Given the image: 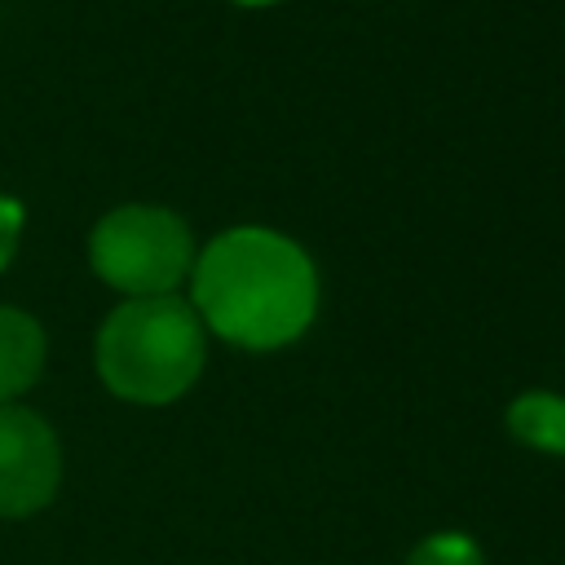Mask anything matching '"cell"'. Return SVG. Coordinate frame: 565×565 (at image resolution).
I'll use <instances>...</instances> for the list:
<instances>
[{"label": "cell", "instance_id": "cell-3", "mask_svg": "<svg viewBox=\"0 0 565 565\" xmlns=\"http://www.w3.org/2000/svg\"><path fill=\"white\" fill-rule=\"evenodd\" d=\"M88 265L128 300L172 296V287L194 265V238L177 212L154 203H124L93 225Z\"/></svg>", "mask_w": 565, "mask_h": 565}, {"label": "cell", "instance_id": "cell-4", "mask_svg": "<svg viewBox=\"0 0 565 565\" xmlns=\"http://www.w3.org/2000/svg\"><path fill=\"white\" fill-rule=\"evenodd\" d=\"M62 486L57 433L26 406H0V516H35Z\"/></svg>", "mask_w": 565, "mask_h": 565}, {"label": "cell", "instance_id": "cell-2", "mask_svg": "<svg viewBox=\"0 0 565 565\" xmlns=\"http://www.w3.org/2000/svg\"><path fill=\"white\" fill-rule=\"evenodd\" d=\"M207 358L199 313L181 296L124 300L97 331L102 384L137 406H168L194 388Z\"/></svg>", "mask_w": 565, "mask_h": 565}, {"label": "cell", "instance_id": "cell-9", "mask_svg": "<svg viewBox=\"0 0 565 565\" xmlns=\"http://www.w3.org/2000/svg\"><path fill=\"white\" fill-rule=\"evenodd\" d=\"M234 4H274V0H234Z\"/></svg>", "mask_w": 565, "mask_h": 565}, {"label": "cell", "instance_id": "cell-6", "mask_svg": "<svg viewBox=\"0 0 565 565\" xmlns=\"http://www.w3.org/2000/svg\"><path fill=\"white\" fill-rule=\"evenodd\" d=\"M508 433L543 455H565V397L561 393H521L508 406Z\"/></svg>", "mask_w": 565, "mask_h": 565}, {"label": "cell", "instance_id": "cell-5", "mask_svg": "<svg viewBox=\"0 0 565 565\" xmlns=\"http://www.w3.org/2000/svg\"><path fill=\"white\" fill-rule=\"evenodd\" d=\"M44 371V327L22 313L0 305V406L22 397Z\"/></svg>", "mask_w": 565, "mask_h": 565}, {"label": "cell", "instance_id": "cell-1", "mask_svg": "<svg viewBox=\"0 0 565 565\" xmlns=\"http://www.w3.org/2000/svg\"><path fill=\"white\" fill-rule=\"evenodd\" d=\"M194 274V313L225 344L265 353L305 335L318 313V269L300 243L265 225L216 234Z\"/></svg>", "mask_w": 565, "mask_h": 565}, {"label": "cell", "instance_id": "cell-7", "mask_svg": "<svg viewBox=\"0 0 565 565\" xmlns=\"http://www.w3.org/2000/svg\"><path fill=\"white\" fill-rule=\"evenodd\" d=\"M406 565H486L481 561V547L459 534V530H441V534H428L411 547Z\"/></svg>", "mask_w": 565, "mask_h": 565}, {"label": "cell", "instance_id": "cell-8", "mask_svg": "<svg viewBox=\"0 0 565 565\" xmlns=\"http://www.w3.org/2000/svg\"><path fill=\"white\" fill-rule=\"evenodd\" d=\"M18 234H22V203L9 199V194H0V269L13 260Z\"/></svg>", "mask_w": 565, "mask_h": 565}]
</instances>
